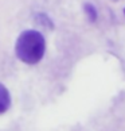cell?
I'll return each mask as SVG.
<instances>
[{"label": "cell", "mask_w": 125, "mask_h": 131, "mask_svg": "<svg viewBox=\"0 0 125 131\" xmlns=\"http://www.w3.org/2000/svg\"><path fill=\"white\" fill-rule=\"evenodd\" d=\"M46 53V39L36 30H24L20 32L15 43V54L18 60L27 65H35L42 61Z\"/></svg>", "instance_id": "1"}, {"label": "cell", "mask_w": 125, "mask_h": 131, "mask_svg": "<svg viewBox=\"0 0 125 131\" xmlns=\"http://www.w3.org/2000/svg\"><path fill=\"white\" fill-rule=\"evenodd\" d=\"M11 107V95L6 85L0 82V114L7 112Z\"/></svg>", "instance_id": "2"}, {"label": "cell", "mask_w": 125, "mask_h": 131, "mask_svg": "<svg viewBox=\"0 0 125 131\" xmlns=\"http://www.w3.org/2000/svg\"><path fill=\"white\" fill-rule=\"evenodd\" d=\"M35 20L38 25H40L42 27L49 28V30H54V22L52 19L47 15L46 12H36L35 14Z\"/></svg>", "instance_id": "3"}, {"label": "cell", "mask_w": 125, "mask_h": 131, "mask_svg": "<svg viewBox=\"0 0 125 131\" xmlns=\"http://www.w3.org/2000/svg\"><path fill=\"white\" fill-rule=\"evenodd\" d=\"M84 12H85V15H86V18H88V20L90 23L97 22V19H98V11H97V8H95L94 4L85 3L84 4Z\"/></svg>", "instance_id": "4"}, {"label": "cell", "mask_w": 125, "mask_h": 131, "mask_svg": "<svg viewBox=\"0 0 125 131\" xmlns=\"http://www.w3.org/2000/svg\"><path fill=\"white\" fill-rule=\"evenodd\" d=\"M124 15H125V8H124Z\"/></svg>", "instance_id": "5"}]
</instances>
